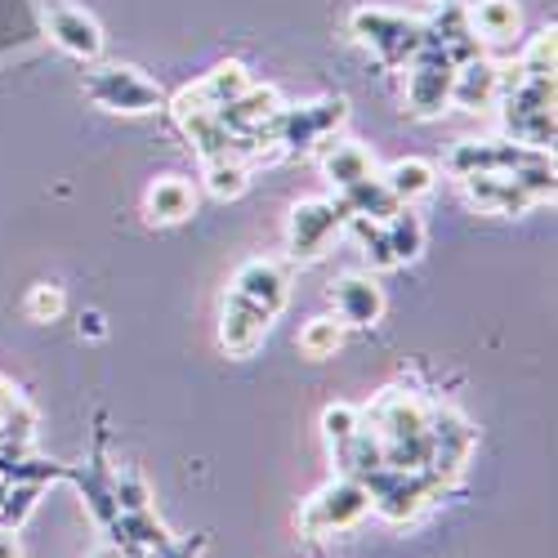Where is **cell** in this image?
Here are the masks:
<instances>
[{
    "mask_svg": "<svg viewBox=\"0 0 558 558\" xmlns=\"http://www.w3.org/2000/svg\"><path fill=\"white\" fill-rule=\"evenodd\" d=\"M344 206L340 197H304L291 206L287 215V251L295 264H317L336 246V238L344 232Z\"/></svg>",
    "mask_w": 558,
    "mask_h": 558,
    "instance_id": "cell-3",
    "label": "cell"
},
{
    "mask_svg": "<svg viewBox=\"0 0 558 558\" xmlns=\"http://www.w3.org/2000/svg\"><path fill=\"white\" fill-rule=\"evenodd\" d=\"M202 179H206V193L215 202H238L251 189V166L238 157H219V161H202Z\"/></svg>",
    "mask_w": 558,
    "mask_h": 558,
    "instance_id": "cell-23",
    "label": "cell"
},
{
    "mask_svg": "<svg viewBox=\"0 0 558 558\" xmlns=\"http://www.w3.org/2000/svg\"><path fill=\"white\" fill-rule=\"evenodd\" d=\"M464 14H470V32L492 45L519 36V23H523L514 0H478V5H464Z\"/></svg>",
    "mask_w": 558,
    "mask_h": 558,
    "instance_id": "cell-21",
    "label": "cell"
},
{
    "mask_svg": "<svg viewBox=\"0 0 558 558\" xmlns=\"http://www.w3.org/2000/svg\"><path fill=\"white\" fill-rule=\"evenodd\" d=\"M385 238H389V251H393V264H415L425 255V242H429V232H425V219L415 215L411 206H398L389 219H385Z\"/></svg>",
    "mask_w": 558,
    "mask_h": 558,
    "instance_id": "cell-20",
    "label": "cell"
},
{
    "mask_svg": "<svg viewBox=\"0 0 558 558\" xmlns=\"http://www.w3.org/2000/svg\"><path fill=\"white\" fill-rule=\"evenodd\" d=\"M380 179L389 183V193H393L402 206H411V202H421V197H429V193L438 189V166L425 161V157H402V161L385 166Z\"/></svg>",
    "mask_w": 558,
    "mask_h": 558,
    "instance_id": "cell-18",
    "label": "cell"
},
{
    "mask_svg": "<svg viewBox=\"0 0 558 558\" xmlns=\"http://www.w3.org/2000/svg\"><path fill=\"white\" fill-rule=\"evenodd\" d=\"M277 112H282V99H277V89H268V85H251L242 99H232L228 108H219V121L238 134V138H251V134H259Z\"/></svg>",
    "mask_w": 558,
    "mask_h": 558,
    "instance_id": "cell-16",
    "label": "cell"
},
{
    "mask_svg": "<svg viewBox=\"0 0 558 558\" xmlns=\"http://www.w3.org/2000/svg\"><path fill=\"white\" fill-rule=\"evenodd\" d=\"M251 85H255V81H251V68H246V63H219L215 72H206V76L197 81V89L206 95V104H215V108H228L232 99H242Z\"/></svg>",
    "mask_w": 558,
    "mask_h": 558,
    "instance_id": "cell-24",
    "label": "cell"
},
{
    "mask_svg": "<svg viewBox=\"0 0 558 558\" xmlns=\"http://www.w3.org/2000/svg\"><path fill=\"white\" fill-rule=\"evenodd\" d=\"M554 54H558V32H554V27L536 32V36L523 45V59H519L523 76H532V81H554Z\"/></svg>",
    "mask_w": 558,
    "mask_h": 558,
    "instance_id": "cell-26",
    "label": "cell"
},
{
    "mask_svg": "<svg viewBox=\"0 0 558 558\" xmlns=\"http://www.w3.org/2000/svg\"><path fill=\"white\" fill-rule=\"evenodd\" d=\"M349 117V104L344 99H317V104H304V108H282L272 121V134H277V148L287 153H308L317 138H327L344 125Z\"/></svg>",
    "mask_w": 558,
    "mask_h": 558,
    "instance_id": "cell-7",
    "label": "cell"
},
{
    "mask_svg": "<svg viewBox=\"0 0 558 558\" xmlns=\"http://www.w3.org/2000/svg\"><path fill=\"white\" fill-rule=\"evenodd\" d=\"M371 514V492H366V483H357V478H349V474H336L322 492H313L308 500H304V509H300V532L304 536H331V532H349V527H357L362 519Z\"/></svg>",
    "mask_w": 558,
    "mask_h": 558,
    "instance_id": "cell-2",
    "label": "cell"
},
{
    "mask_svg": "<svg viewBox=\"0 0 558 558\" xmlns=\"http://www.w3.org/2000/svg\"><path fill=\"white\" fill-rule=\"evenodd\" d=\"M460 183L470 206L483 215H527L536 206V197L514 179V170H478V174H464Z\"/></svg>",
    "mask_w": 558,
    "mask_h": 558,
    "instance_id": "cell-10",
    "label": "cell"
},
{
    "mask_svg": "<svg viewBox=\"0 0 558 558\" xmlns=\"http://www.w3.org/2000/svg\"><path fill=\"white\" fill-rule=\"evenodd\" d=\"M232 295L251 300L255 308H264L268 317H277L291 300V282H287V268L272 264V259H246L232 277Z\"/></svg>",
    "mask_w": 558,
    "mask_h": 558,
    "instance_id": "cell-13",
    "label": "cell"
},
{
    "mask_svg": "<svg viewBox=\"0 0 558 558\" xmlns=\"http://www.w3.org/2000/svg\"><path fill=\"white\" fill-rule=\"evenodd\" d=\"M331 304H336V317L344 322V327H376V322L385 317V291L376 277H366V272H349L340 277V282L331 287Z\"/></svg>",
    "mask_w": 558,
    "mask_h": 558,
    "instance_id": "cell-14",
    "label": "cell"
},
{
    "mask_svg": "<svg viewBox=\"0 0 558 558\" xmlns=\"http://www.w3.org/2000/svg\"><path fill=\"white\" fill-rule=\"evenodd\" d=\"M85 95L95 99L99 108L108 112H121V117H148L166 104L161 85L148 81L138 68H121V63H108V68H95L85 76Z\"/></svg>",
    "mask_w": 558,
    "mask_h": 558,
    "instance_id": "cell-4",
    "label": "cell"
},
{
    "mask_svg": "<svg viewBox=\"0 0 558 558\" xmlns=\"http://www.w3.org/2000/svg\"><path fill=\"white\" fill-rule=\"evenodd\" d=\"M45 32H50V40L59 45L63 54L81 59V63H95L104 54V27L95 14H85L81 5H68V0H59V5L45 10Z\"/></svg>",
    "mask_w": 558,
    "mask_h": 558,
    "instance_id": "cell-8",
    "label": "cell"
},
{
    "mask_svg": "<svg viewBox=\"0 0 558 558\" xmlns=\"http://www.w3.org/2000/svg\"><path fill=\"white\" fill-rule=\"evenodd\" d=\"M112 500L121 514H134V509H153V487L144 474H134V470H121L112 478Z\"/></svg>",
    "mask_w": 558,
    "mask_h": 558,
    "instance_id": "cell-29",
    "label": "cell"
},
{
    "mask_svg": "<svg viewBox=\"0 0 558 558\" xmlns=\"http://www.w3.org/2000/svg\"><path fill=\"white\" fill-rule=\"evenodd\" d=\"M429 474H438L442 483H451L460 470H464V460H470L474 451V429L470 421H464L460 411L451 407H434V421H429Z\"/></svg>",
    "mask_w": 558,
    "mask_h": 558,
    "instance_id": "cell-9",
    "label": "cell"
},
{
    "mask_svg": "<svg viewBox=\"0 0 558 558\" xmlns=\"http://www.w3.org/2000/svg\"><path fill=\"white\" fill-rule=\"evenodd\" d=\"M349 32L376 54L385 68H407L415 54L425 50V23H415L398 10H380V5H362L349 19Z\"/></svg>",
    "mask_w": 558,
    "mask_h": 558,
    "instance_id": "cell-1",
    "label": "cell"
},
{
    "mask_svg": "<svg viewBox=\"0 0 558 558\" xmlns=\"http://www.w3.org/2000/svg\"><path fill=\"white\" fill-rule=\"evenodd\" d=\"M500 99V68L492 59H470L451 72V108L487 112Z\"/></svg>",
    "mask_w": 558,
    "mask_h": 558,
    "instance_id": "cell-15",
    "label": "cell"
},
{
    "mask_svg": "<svg viewBox=\"0 0 558 558\" xmlns=\"http://www.w3.org/2000/svg\"><path fill=\"white\" fill-rule=\"evenodd\" d=\"M0 558H23V549H19V536H14L10 527H0Z\"/></svg>",
    "mask_w": 558,
    "mask_h": 558,
    "instance_id": "cell-33",
    "label": "cell"
},
{
    "mask_svg": "<svg viewBox=\"0 0 558 558\" xmlns=\"http://www.w3.org/2000/svg\"><path fill=\"white\" fill-rule=\"evenodd\" d=\"M357 429H362V407H353V402H331L327 411H322V438H327L331 447L349 442Z\"/></svg>",
    "mask_w": 558,
    "mask_h": 558,
    "instance_id": "cell-28",
    "label": "cell"
},
{
    "mask_svg": "<svg viewBox=\"0 0 558 558\" xmlns=\"http://www.w3.org/2000/svg\"><path fill=\"white\" fill-rule=\"evenodd\" d=\"M81 336H85V340H104V336H108V322H104L99 308H85V313H81Z\"/></svg>",
    "mask_w": 558,
    "mask_h": 558,
    "instance_id": "cell-31",
    "label": "cell"
},
{
    "mask_svg": "<svg viewBox=\"0 0 558 558\" xmlns=\"http://www.w3.org/2000/svg\"><path fill=\"white\" fill-rule=\"evenodd\" d=\"M23 308H27L32 322H59V317L68 313V295H63V287L36 282V287L27 291V300H23Z\"/></svg>",
    "mask_w": 558,
    "mask_h": 558,
    "instance_id": "cell-30",
    "label": "cell"
},
{
    "mask_svg": "<svg viewBox=\"0 0 558 558\" xmlns=\"http://www.w3.org/2000/svg\"><path fill=\"white\" fill-rule=\"evenodd\" d=\"M322 166V174H327V183L336 193L353 189V183L371 179L376 174V157H371L362 144H353V138H340V134H327V138H317V144L308 148Z\"/></svg>",
    "mask_w": 558,
    "mask_h": 558,
    "instance_id": "cell-12",
    "label": "cell"
},
{
    "mask_svg": "<svg viewBox=\"0 0 558 558\" xmlns=\"http://www.w3.org/2000/svg\"><path fill=\"white\" fill-rule=\"evenodd\" d=\"M429 5H442V0H429Z\"/></svg>",
    "mask_w": 558,
    "mask_h": 558,
    "instance_id": "cell-35",
    "label": "cell"
},
{
    "mask_svg": "<svg viewBox=\"0 0 558 558\" xmlns=\"http://www.w3.org/2000/svg\"><path fill=\"white\" fill-rule=\"evenodd\" d=\"M112 532H117V541H121L125 554H148V549L170 545V527L153 514V509H134V514H121Z\"/></svg>",
    "mask_w": 558,
    "mask_h": 558,
    "instance_id": "cell-22",
    "label": "cell"
},
{
    "mask_svg": "<svg viewBox=\"0 0 558 558\" xmlns=\"http://www.w3.org/2000/svg\"><path fill=\"white\" fill-rule=\"evenodd\" d=\"M340 197V206H344V215H357V219H376V223H385L402 202L389 193V183L380 179V170L371 174V179H362V183H353V189H344V193H336Z\"/></svg>",
    "mask_w": 558,
    "mask_h": 558,
    "instance_id": "cell-19",
    "label": "cell"
},
{
    "mask_svg": "<svg viewBox=\"0 0 558 558\" xmlns=\"http://www.w3.org/2000/svg\"><path fill=\"white\" fill-rule=\"evenodd\" d=\"M197 554H202V545H174V541H170V545H161V549H148L144 558H197Z\"/></svg>",
    "mask_w": 558,
    "mask_h": 558,
    "instance_id": "cell-32",
    "label": "cell"
},
{
    "mask_svg": "<svg viewBox=\"0 0 558 558\" xmlns=\"http://www.w3.org/2000/svg\"><path fill=\"white\" fill-rule=\"evenodd\" d=\"M451 59L438 50V45L425 36V50L415 54L407 63V85H402V95H407V112L411 117H442L451 108Z\"/></svg>",
    "mask_w": 558,
    "mask_h": 558,
    "instance_id": "cell-6",
    "label": "cell"
},
{
    "mask_svg": "<svg viewBox=\"0 0 558 558\" xmlns=\"http://www.w3.org/2000/svg\"><path fill=\"white\" fill-rule=\"evenodd\" d=\"M366 492H371V509L389 523H411L421 519L425 509L447 492V483L438 474H393V470H380L366 478Z\"/></svg>",
    "mask_w": 558,
    "mask_h": 558,
    "instance_id": "cell-5",
    "label": "cell"
},
{
    "mask_svg": "<svg viewBox=\"0 0 558 558\" xmlns=\"http://www.w3.org/2000/svg\"><path fill=\"white\" fill-rule=\"evenodd\" d=\"M89 558H125V549H121V545H104V549H95Z\"/></svg>",
    "mask_w": 558,
    "mask_h": 558,
    "instance_id": "cell-34",
    "label": "cell"
},
{
    "mask_svg": "<svg viewBox=\"0 0 558 558\" xmlns=\"http://www.w3.org/2000/svg\"><path fill=\"white\" fill-rule=\"evenodd\" d=\"M344 223L353 228V238L362 242V251H366L371 268H380V272L398 268V264H393V251H389V238H385V223H376V219H357V215H349Z\"/></svg>",
    "mask_w": 558,
    "mask_h": 558,
    "instance_id": "cell-27",
    "label": "cell"
},
{
    "mask_svg": "<svg viewBox=\"0 0 558 558\" xmlns=\"http://www.w3.org/2000/svg\"><path fill=\"white\" fill-rule=\"evenodd\" d=\"M295 344H300V353L313 357V362L336 357V349L344 344V322H340V317H308Z\"/></svg>",
    "mask_w": 558,
    "mask_h": 558,
    "instance_id": "cell-25",
    "label": "cell"
},
{
    "mask_svg": "<svg viewBox=\"0 0 558 558\" xmlns=\"http://www.w3.org/2000/svg\"><path fill=\"white\" fill-rule=\"evenodd\" d=\"M144 210L153 223H183V219L197 215V189L183 174H161L148 189Z\"/></svg>",
    "mask_w": 558,
    "mask_h": 558,
    "instance_id": "cell-17",
    "label": "cell"
},
{
    "mask_svg": "<svg viewBox=\"0 0 558 558\" xmlns=\"http://www.w3.org/2000/svg\"><path fill=\"white\" fill-rule=\"evenodd\" d=\"M268 327H272V317L264 308H255L251 300L242 295H232L223 300V317H219V344L228 357H251L259 353V344L268 340Z\"/></svg>",
    "mask_w": 558,
    "mask_h": 558,
    "instance_id": "cell-11",
    "label": "cell"
}]
</instances>
